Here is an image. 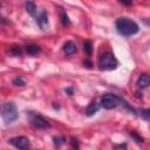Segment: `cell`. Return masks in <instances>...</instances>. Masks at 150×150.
Listing matches in <instances>:
<instances>
[{
  "mask_svg": "<svg viewBox=\"0 0 150 150\" xmlns=\"http://www.w3.org/2000/svg\"><path fill=\"white\" fill-rule=\"evenodd\" d=\"M91 42L89 41V40H86L84 42H83V50L88 54V55H90L91 54Z\"/></svg>",
  "mask_w": 150,
  "mask_h": 150,
  "instance_id": "15",
  "label": "cell"
},
{
  "mask_svg": "<svg viewBox=\"0 0 150 150\" xmlns=\"http://www.w3.org/2000/svg\"><path fill=\"white\" fill-rule=\"evenodd\" d=\"M26 11H27L28 14H30V15H33V16L36 15V11H38V9H36L35 4H34L32 0L26 1Z\"/></svg>",
  "mask_w": 150,
  "mask_h": 150,
  "instance_id": "11",
  "label": "cell"
},
{
  "mask_svg": "<svg viewBox=\"0 0 150 150\" xmlns=\"http://www.w3.org/2000/svg\"><path fill=\"white\" fill-rule=\"evenodd\" d=\"M136 84H137V87L141 88V89L149 87V86H150V75H149V74H145V73H144V74H141V75L138 76L137 81H136Z\"/></svg>",
  "mask_w": 150,
  "mask_h": 150,
  "instance_id": "8",
  "label": "cell"
},
{
  "mask_svg": "<svg viewBox=\"0 0 150 150\" xmlns=\"http://www.w3.org/2000/svg\"><path fill=\"white\" fill-rule=\"evenodd\" d=\"M70 143H71V146L73 148H75V149H79V143H77V139L76 138H71V141H70Z\"/></svg>",
  "mask_w": 150,
  "mask_h": 150,
  "instance_id": "20",
  "label": "cell"
},
{
  "mask_svg": "<svg viewBox=\"0 0 150 150\" xmlns=\"http://www.w3.org/2000/svg\"><path fill=\"white\" fill-rule=\"evenodd\" d=\"M115 27H116V30L123 35V36H131V35H135L136 33H138L139 30V27L138 25L132 21L131 19L129 18H125V16H122V18H118L116 21H115Z\"/></svg>",
  "mask_w": 150,
  "mask_h": 150,
  "instance_id": "1",
  "label": "cell"
},
{
  "mask_svg": "<svg viewBox=\"0 0 150 150\" xmlns=\"http://www.w3.org/2000/svg\"><path fill=\"white\" fill-rule=\"evenodd\" d=\"M63 52L66 55H71L76 52V45L73 42V41H67L64 45H63Z\"/></svg>",
  "mask_w": 150,
  "mask_h": 150,
  "instance_id": "10",
  "label": "cell"
},
{
  "mask_svg": "<svg viewBox=\"0 0 150 150\" xmlns=\"http://www.w3.org/2000/svg\"><path fill=\"white\" fill-rule=\"evenodd\" d=\"M53 141H54V144H55L56 146H60L61 144H63V143H64L66 138H64V137H62V136H55V137H53Z\"/></svg>",
  "mask_w": 150,
  "mask_h": 150,
  "instance_id": "16",
  "label": "cell"
},
{
  "mask_svg": "<svg viewBox=\"0 0 150 150\" xmlns=\"http://www.w3.org/2000/svg\"><path fill=\"white\" fill-rule=\"evenodd\" d=\"M141 116L145 120H150V109H142L141 110Z\"/></svg>",
  "mask_w": 150,
  "mask_h": 150,
  "instance_id": "18",
  "label": "cell"
},
{
  "mask_svg": "<svg viewBox=\"0 0 150 150\" xmlns=\"http://www.w3.org/2000/svg\"><path fill=\"white\" fill-rule=\"evenodd\" d=\"M9 143L18 149H28L30 146L29 138L26 136H16L9 139Z\"/></svg>",
  "mask_w": 150,
  "mask_h": 150,
  "instance_id": "6",
  "label": "cell"
},
{
  "mask_svg": "<svg viewBox=\"0 0 150 150\" xmlns=\"http://www.w3.org/2000/svg\"><path fill=\"white\" fill-rule=\"evenodd\" d=\"M130 136H131L137 143H142V142H143V138H142L139 135H137L135 131H130Z\"/></svg>",
  "mask_w": 150,
  "mask_h": 150,
  "instance_id": "17",
  "label": "cell"
},
{
  "mask_svg": "<svg viewBox=\"0 0 150 150\" xmlns=\"http://www.w3.org/2000/svg\"><path fill=\"white\" fill-rule=\"evenodd\" d=\"M36 22L41 29H46L48 27V14L46 11H41L36 15Z\"/></svg>",
  "mask_w": 150,
  "mask_h": 150,
  "instance_id": "7",
  "label": "cell"
},
{
  "mask_svg": "<svg viewBox=\"0 0 150 150\" xmlns=\"http://www.w3.org/2000/svg\"><path fill=\"white\" fill-rule=\"evenodd\" d=\"M100 107H101V103H98L96 100L91 101V102L88 104L87 109H86V115H87V116H93L95 112H97V110L100 109Z\"/></svg>",
  "mask_w": 150,
  "mask_h": 150,
  "instance_id": "9",
  "label": "cell"
},
{
  "mask_svg": "<svg viewBox=\"0 0 150 150\" xmlns=\"http://www.w3.org/2000/svg\"><path fill=\"white\" fill-rule=\"evenodd\" d=\"M26 52L29 55H35L40 52V47L36 45H28V46H26Z\"/></svg>",
  "mask_w": 150,
  "mask_h": 150,
  "instance_id": "12",
  "label": "cell"
},
{
  "mask_svg": "<svg viewBox=\"0 0 150 150\" xmlns=\"http://www.w3.org/2000/svg\"><path fill=\"white\" fill-rule=\"evenodd\" d=\"M12 83H13L14 86H25V81H23L21 77H15V79H13Z\"/></svg>",
  "mask_w": 150,
  "mask_h": 150,
  "instance_id": "19",
  "label": "cell"
},
{
  "mask_svg": "<svg viewBox=\"0 0 150 150\" xmlns=\"http://www.w3.org/2000/svg\"><path fill=\"white\" fill-rule=\"evenodd\" d=\"M118 66V61L111 52H104L98 57V68L101 70H114Z\"/></svg>",
  "mask_w": 150,
  "mask_h": 150,
  "instance_id": "2",
  "label": "cell"
},
{
  "mask_svg": "<svg viewBox=\"0 0 150 150\" xmlns=\"http://www.w3.org/2000/svg\"><path fill=\"white\" fill-rule=\"evenodd\" d=\"M1 116L4 118V121L8 124V123H13L16 118H18V110L16 107L13 102H6L2 104V109H1Z\"/></svg>",
  "mask_w": 150,
  "mask_h": 150,
  "instance_id": "3",
  "label": "cell"
},
{
  "mask_svg": "<svg viewBox=\"0 0 150 150\" xmlns=\"http://www.w3.org/2000/svg\"><path fill=\"white\" fill-rule=\"evenodd\" d=\"M121 4H123V5H125V6H130L131 4H132V1L131 0H118Z\"/></svg>",
  "mask_w": 150,
  "mask_h": 150,
  "instance_id": "21",
  "label": "cell"
},
{
  "mask_svg": "<svg viewBox=\"0 0 150 150\" xmlns=\"http://www.w3.org/2000/svg\"><path fill=\"white\" fill-rule=\"evenodd\" d=\"M60 18H61V22H62V25H63V26H69L70 21H69L68 15L66 14V12L60 11Z\"/></svg>",
  "mask_w": 150,
  "mask_h": 150,
  "instance_id": "14",
  "label": "cell"
},
{
  "mask_svg": "<svg viewBox=\"0 0 150 150\" xmlns=\"http://www.w3.org/2000/svg\"><path fill=\"white\" fill-rule=\"evenodd\" d=\"M122 104V100L115 94H104L101 97V107L104 109H115Z\"/></svg>",
  "mask_w": 150,
  "mask_h": 150,
  "instance_id": "4",
  "label": "cell"
},
{
  "mask_svg": "<svg viewBox=\"0 0 150 150\" xmlns=\"http://www.w3.org/2000/svg\"><path fill=\"white\" fill-rule=\"evenodd\" d=\"M8 52H9V54L13 55V56H19V55L22 54V49H21L20 46H12Z\"/></svg>",
  "mask_w": 150,
  "mask_h": 150,
  "instance_id": "13",
  "label": "cell"
},
{
  "mask_svg": "<svg viewBox=\"0 0 150 150\" xmlns=\"http://www.w3.org/2000/svg\"><path fill=\"white\" fill-rule=\"evenodd\" d=\"M28 117H29V122L38 129H47L49 128V123L48 121L42 117L41 115L39 114H35V112H29L28 114Z\"/></svg>",
  "mask_w": 150,
  "mask_h": 150,
  "instance_id": "5",
  "label": "cell"
}]
</instances>
